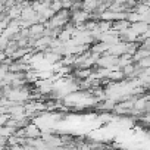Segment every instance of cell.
Instances as JSON below:
<instances>
[{
  "instance_id": "3957f363",
  "label": "cell",
  "mask_w": 150,
  "mask_h": 150,
  "mask_svg": "<svg viewBox=\"0 0 150 150\" xmlns=\"http://www.w3.org/2000/svg\"><path fill=\"white\" fill-rule=\"evenodd\" d=\"M24 131H25V138H40L41 137V129H40V127H37L34 122H31V124H28L25 128H24Z\"/></svg>"
},
{
  "instance_id": "52a82bcc",
  "label": "cell",
  "mask_w": 150,
  "mask_h": 150,
  "mask_svg": "<svg viewBox=\"0 0 150 150\" xmlns=\"http://www.w3.org/2000/svg\"><path fill=\"white\" fill-rule=\"evenodd\" d=\"M132 63V56H129V54H122V56H119L118 57V62H116V65L121 68V69H124L125 66H128V65H131Z\"/></svg>"
},
{
  "instance_id": "ba28073f",
  "label": "cell",
  "mask_w": 150,
  "mask_h": 150,
  "mask_svg": "<svg viewBox=\"0 0 150 150\" xmlns=\"http://www.w3.org/2000/svg\"><path fill=\"white\" fill-rule=\"evenodd\" d=\"M15 132H16V129H15V128H12V127H8V125L0 127V137L11 138L12 135H15Z\"/></svg>"
},
{
  "instance_id": "7a4b0ae2",
  "label": "cell",
  "mask_w": 150,
  "mask_h": 150,
  "mask_svg": "<svg viewBox=\"0 0 150 150\" xmlns=\"http://www.w3.org/2000/svg\"><path fill=\"white\" fill-rule=\"evenodd\" d=\"M71 18H72V21L75 22V27H78V25H81V24H86L87 19L91 18V13H88V12H86V11H75V12L71 13Z\"/></svg>"
},
{
  "instance_id": "5b68a950",
  "label": "cell",
  "mask_w": 150,
  "mask_h": 150,
  "mask_svg": "<svg viewBox=\"0 0 150 150\" xmlns=\"http://www.w3.org/2000/svg\"><path fill=\"white\" fill-rule=\"evenodd\" d=\"M135 34H138V35H143V34H146L147 33V30L150 28V25L149 24H146V22H137V24H131V27H129Z\"/></svg>"
},
{
  "instance_id": "277c9868",
  "label": "cell",
  "mask_w": 150,
  "mask_h": 150,
  "mask_svg": "<svg viewBox=\"0 0 150 150\" xmlns=\"http://www.w3.org/2000/svg\"><path fill=\"white\" fill-rule=\"evenodd\" d=\"M129 27H131V24H129L127 19H125V21H116V22L112 24V30H113L115 33H118V34H122V33L127 31Z\"/></svg>"
},
{
  "instance_id": "6da1fadb",
  "label": "cell",
  "mask_w": 150,
  "mask_h": 150,
  "mask_svg": "<svg viewBox=\"0 0 150 150\" xmlns=\"http://www.w3.org/2000/svg\"><path fill=\"white\" fill-rule=\"evenodd\" d=\"M116 62H118V57H115V56H112V54H109V53H105V54L100 56V59L97 60L96 65H99L102 69H109V68L115 66Z\"/></svg>"
},
{
  "instance_id": "30bf717a",
  "label": "cell",
  "mask_w": 150,
  "mask_h": 150,
  "mask_svg": "<svg viewBox=\"0 0 150 150\" xmlns=\"http://www.w3.org/2000/svg\"><path fill=\"white\" fill-rule=\"evenodd\" d=\"M105 150H109V149H105Z\"/></svg>"
},
{
  "instance_id": "8992f818",
  "label": "cell",
  "mask_w": 150,
  "mask_h": 150,
  "mask_svg": "<svg viewBox=\"0 0 150 150\" xmlns=\"http://www.w3.org/2000/svg\"><path fill=\"white\" fill-rule=\"evenodd\" d=\"M125 78V75H124V72H122V69L121 71H113V72H109L108 74V77H106V80H110V81H113V83H122V80Z\"/></svg>"
},
{
  "instance_id": "9c48e42d",
  "label": "cell",
  "mask_w": 150,
  "mask_h": 150,
  "mask_svg": "<svg viewBox=\"0 0 150 150\" xmlns=\"http://www.w3.org/2000/svg\"><path fill=\"white\" fill-rule=\"evenodd\" d=\"M137 65H138L141 69H150V56H149V57H144V59L140 60Z\"/></svg>"
}]
</instances>
